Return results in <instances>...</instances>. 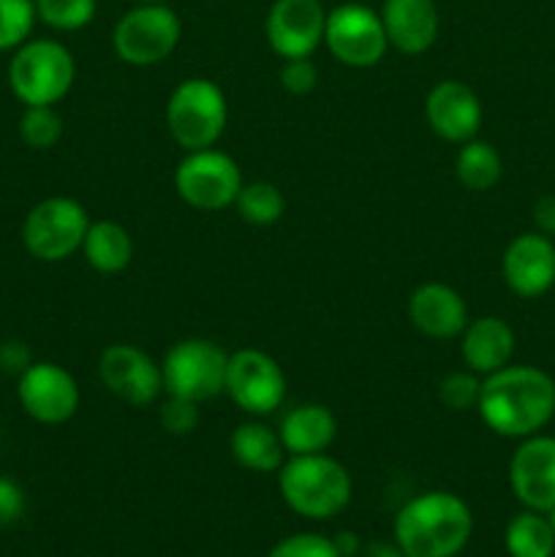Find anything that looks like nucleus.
<instances>
[{
	"mask_svg": "<svg viewBox=\"0 0 555 557\" xmlns=\"http://www.w3.org/2000/svg\"><path fill=\"white\" fill-rule=\"evenodd\" d=\"M479 417L501 438L536 435L555 417V381L533 364H506L482 379Z\"/></svg>",
	"mask_w": 555,
	"mask_h": 557,
	"instance_id": "obj_1",
	"label": "nucleus"
},
{
	"mask_svg": "<svg viewBox=\"0 0 555 557\" xmlns=\"http://www.w3.org/2000/svg\"><path fill=\"white\" fill-rule=\"evenodd\" d=\"M471 536V506L446 490L417 495L395 517V544L406 557H457Z\"/></svg>",
	"mask_w": 555,
	"mask_h": 557,
	"instance_id": "obj_2",
	"label": "nucleus"
},
{
	"mask_svg": "<svg viewBox=\"0 0 555 557\" xmlns=\"http://www.w3.org/2000/svg\"><path fill=\"white\" fill-rule=\"evenodd\" d=\"M278 487L294 515L305 520H332L351 500V476L346 468L321 455H292L278 471Z\"/></svg>",
	"mask_w": 555,
	"mask_h": 557,
	"instance_id": "obj_3",
	"label": "nucleus"
},
{
	"mask_svg": "<svg viewBox=\"0 0 555 557\" xmlns=\"http://www.w3.org/2000/svg\"><path fill=\"white\" fill-rule=\"evenodd\" d=\"M229 120V103L221 87L205 76L180 82L166 101V128L185 152L215 147Z\"/></svg>",
	"mask_w": 555,
	"mask_h": 557,
	"instance_id": "obj_4",
	"label": "nucleus"
},
{
	"mask_svg": "<svg viewBox=\"0 0 555 557\" xmlns=\"http://www.w3.org/2000/svg\"><path fill=\"white\" fill-rule=\"evenodd\" d=\"M76 79V63L69 49L52 38H36L16 47L9 65L14 96L25 107H54L69 96Z\"/></svg>",
	"mask_w": 555,
	"mask_h": 557,
	"instance_id": "obj_5",
	"label": "nucleus"
},
{
	"mask_svg": "<svg viewBox=\"0 0 555 557\" xmlns=\"http://www.w3.org/2000/svg\"><path fill=\"white\" fill-rule=\"evenodd\" d=\"M229 354L205 337L174 343L161 362L163 392L190 403H205L226 389Z\"/></svg>",
	"mask_w": 555,
	"mask_h": 557,
	"instance_id": "obj_6",
	"label": "nucleus"
},
{
	"mask_svg": "<svg viewBox=\"0 0 555 557\" xmlns=\"http://www.w3.org/2000/svg\"><path fill=\"white\" fill-rule=\"evenodd\" d=\"M183 25L163 3H141L125 11L112 30V47L123 63L147 69L158 65L177 49Z\"/></svg>",
	"mask_w": 555,
	"mask_h": 557,
	"instance_id": "obj_7",
	"label": "nucleus"
},
{
	"mask_svg": "<svg viewBox=\"0 0 555 557\" xmlns=\"http://www.w3.org/2000/svg\"><path fill=\"white\" fill-rule=\"evenodd\" d=\"M87 228L90 218L79 201L69 196H49L27 212L22 239L38 261H65L82 250Z\"/></svg>",
	"mask_w": 555,
	"mask_h": 557,
	"instance_id": "obj_8",
	"label": "nucleus"
},
{
	"mask_svg": "<svg viewBox=\"0 0 555 557\" xmlns=\"http://www.w3.org/2000/svg\"><path fill=\"white\" fill-rule=\"evenodd\" d=\"M174 188L180 199L201 212L226 210L237 201L243 188V172L237 161L226 152L207 147V150L185 152L174 172Z\"/></svg>",
	"mask_w": 555,
	"mask_h": 557,
	"instance_id": "obj_9",
	"label": "nucleus"
},
{
	"mask_svg": "<svg viewBox=\"0 0 555 557\" xmlns=\"http://www.w3.org/2000/svg\"><path fill=\"white\" fill-rule=\"evenodd\" d=\"M324 44L332 58L348 69H373L390 47L381 14L362 3H343L326 11Z\"/></svg>",
	"mask_w": 555,
	"mask_h": 557,
	"instance_id": "obj_10",
	"label": "nucleus"
},
{
	"mask_svg": "<svg viewBox=\"0 0 555 557\" xmlns=\"http://www.w3.org/2000/svg\"><path fill=\"white\" fill-rule=\"evenodd\" d=\"M226 392L248 417H270L283 406L286 375L270 354L259 348H239L229 354Z\"/></svg>",
	"mask_w": 555,
	"mask_h": 557,
	"instance_id": "obj_11",
	"label": "nucleus"
},
{
	"mask_svg": "<svg viewBox=\"0 0 555 557\" xmlns=\"http://www.w3.org/2000/svg\"><path fill=\"white\" fill-rule=\"evenodd\" d=\"M98 375L118 400L134 408L156 403L163 392L161 364L131 343H112L98 359Z\"/></svg>",
	"mask_w": 555,
	"mask_h": 557,
	"instance_id": "obj_12",
	"label": "nucleus"
},
{
	"mask_svg": "<svg viewBox=\"0 0 555 557\" xmlns=\"http://www.w3.org/2000/svg\"><path fill=\"white\" fill-rule=\"evenodd\" d=\"M16 395L27 417L41 424L69 422L79 411L82 400L74 375L54 362H33L20 375Z\"/></svg>",
	"mask_w": 555,
	"mask_h": 557,
	"instance_id": "obj_13",
	"label": "nucleus"
},
{
	"mask_svg": "<svg viewBox=\"0 0 555 557\" xmlns=\"http://www.w3.org/2000/svg\"><path fill=\"white\" fill-rule=\"evenodd\" d=\"M324 27L321 0H275L267 14V41L283 60L310 58L324 41Z\"/></svg>",
	"mask_w": 555,
	"mask_h": 557,
	"instance_id": "obj_14",
	"label": "nucleus"
},
{
	"mask_svg": "<svg viewBox=\"0 0 555 557\" xmlns=\"http://www.w3.org/2000/svg\"><path fill=\"white\" fill-rule=\"evenodd\" d=\"M509 487L526 509L547 515L555 509V438L528 435L509 460Z\"/></svg>",
	"mask_w": 555,
	"mask_h": 557,
	"instance_id": "obj_15",
	"label": "nucleus"
},
{
	"mask_svg": "<svg viewBox=\"0 0 555 557\" xmlns=\"http://www.w3.org/2000/svg\"><path fill=\"white\" fill-rule=\"evenodd\" d=\"M501 272L511 294L539 299L555 286V243L539 232L517 234L504 250Z\"/></svg>",
	"mask_w": 555,
	"mask_h": 557,
	"instance_id": "obj_16",
	"label": "nucleus"
},
{
	"mask_svg": "<svg viewBox=\"0 0 555 557\" xmlns=\"http://www.w3.org/2000/svg\"><path fill=\"white\" fill-rule=\"evenodd\" d=\"M424 120L435 136L462 145L482 128V101L466 82L444 79L424 98Z\"/></svg>",
	"mask_w": 555,
	"mask_h": 557,
	"instance_id": "obj_17",
	"label": "nucleus"
},
{
	"mask_svg": "<svg viewBox=\"0 0 555 557\" xmlns=\"http://www.w3.org/2000/svg\"><path fill=\"white\" fill-rule=\"evenodd\" d=\"M408 319L422 335L449 341L468 324L466 299L446 283H422L408 299Z\"/></svg>",
	"mask_w": 555,
	"mask_h": 557,
	"instance_id": "obj_18",
	"label": "nucleus"
},
{
	"mask_svg": "<svg viewBox=\"0 0 555 557\" xmlns=\"http://www.w3.org/2000/svg\"><path fill=\"white\" fill-rule=\"evenodd\" d=\"M386 41L403 54H422L439 38L435 0H384L381 5Z\"/></svg>",
	"mask_w": 555,
	"mask_h": 557,
	"instance_id": "obj_19",
	"label": "nucleus"
},
{
	"mask_svg": "<svg viewBox=\"0 0 555 557\" xmlns=\"http://www.w3.org/2000/svg\"><path fill=\"white\" fill-rule=\"evenodd\" d=\"M515 330L498 315H479V319L468 321L466 330H462V362L471 373L482 375V379L506 368L515 357Z\"/></svg>",
	"mask_w": 555,
	"mask_h": 557,
	"instance_id": "obj_20",
	"label": "nucleus"
},
{
	"mask_svg": "<svg viewBox=\"0 0 555 557\" xmlns=\"http://www.w3.org/2000/svg\"><path fill=\"white\" fill-rule=\"evenodd\" d=\"M286 455H321L332 446L337 435V422L332 411L319 403H303L283 413L278 424Z\"/></svg>",
	"mask_w": 555,
	"mask_h": 557,
	"instance_id": "obj_21",
	"label": "nucleus"
},
{
	"mask_svg": "<svg viewBox=\"0 0 555 557\" xmlns=\"http://www.w3.org/2000/svg\"><path fill=\"white\" fill-rule=\"evenodd\" d=\"M229 449L239 466L254 473H275L286 462V449H283L278 430L267 428L264 422H256V419L234 428Z\"/></svg>",
	"mask_w": 555,
	"mask_h": 557,
	"instance_id": "obj_22",
	"label": "nucleus"
},
{
	"mask_svg": "<svg viewBox=\"0 0 555 557\" xmlns=\"http://www.w3.org/2000/svg\"><path fill=\"white\" fill-rule=\"evenodd\" d=\"M82 253L96 272L118 275L134 259V239H131L128 228L120 226L118 221H96L87 228Z\"/></svg>",
	"mask_w": 555,
	"mask_h": 557,
	"instance_id": "obj_23",
	"label": "nucleus"
},
{
	"mask_svg": "<svg viewBox=\"0 0 555 557\" xmlns=\"http://www.w3.org/2000/svg\"><path fill=\"white\" fill-rule=\"evenodd\" d=\"M455 174L462 188L473 190V194H484L501 180L504 161H501V152L490 141L473 136V139L462 141L460 150H457Z\"/></svg>",
	"mask_w": 555,
	"mask_h": 557,
	"instance_id": "obj_24",
	"label": "nucleus"
},
{
	"mask_svg": "<svg viewBox=\"0 0 555 557\" xmlns=\"http://www.w3.org/2000/svg\"><path fill=\"white\" fill-rule=\"evenodd\" d=\"M504 547L509 557H553L555 531L550 525V517L542 511L522 509L506 525Z\"/></svg>",
	"mask_w": 555,
	"mask_h": 557,
	"instance_id": "obj_25",
	"label": "nucleus"
},
{
	"mask_svg": "<svg viewBox=\"0 0 555 557\" xmlns=\"http://www.w3.org/2000/svg\"><path fill=\"white\" fill-rule=\"evenodd\" d=\"M234 207H237L239 218L250 226H272L286 212V199H283L278 185L256 180V183H243Z\"/></svg>",
	"mask_w": 555,
	"mask_h": 557,
	"instance_id": "obj_26",
	"label": "nucleus"
},
{
	"mask_svg": "<svg viewBox=\"0 0 555 557\" xmlns=\"http://www.w3.org/2000/svg\"><path fill=\"white\" fill-rule=\"evenodd\" d=\"M20 136L33 150H49L63 136V117L54 107H25L20 120Z\"/></svg>",
	"mask_w": 555,
	"mask_h": 557,
	"instance_id": "obj_27",
	"label": "nucleus"
},
{
	"mask_svg": "<svg viewBox=\"0 0 555 557\" xmlns=\"http://www.w3.org/2000/svg\"><path fill=\"white\" fill-rule=\"evenodd\" d=\"M36 20V0H0V52L22 47Z\"/></svg>",
	"mask_w": 555,
	"mask_h": 557,
	"instance_id": "obj_28",
	"label": "nucleus"
},
{
	"mask_svg": "<svg viewBox=\"0 0 555 557\" xmlns=\"http://www.w3.org/2000/svg\"><path fill=\"white\" fill-rule=\"evenodd\" d=\"M36 14L54 30H79L96 16V0H36Z\"/></svg>",
	"mask_w": 555,
	"mask_h": 557,
	"instance_id": "obj_29",
	"label": "nucleus"
},
{
	"mask_svg": "<svg viewBox=\"0 0 555 557\" xmlns=\"http://www.w3.org/2000/svg\"><path fill=\"white\" fill-rule=\"evenodd\" d=\"M479 395H482V379L471 370H457V373L444 375L439 384V397L444 408L457 413L477 411Z\"/></svg>",
	"mask_w": 555,
	"mask_h": 557,
	"instance_id": "obj_30",
	"label": "nucleus"
},
{
	"mask_svg": "<svg viewBox=\"0 0 555 557\" xmlns=\"http://www.w3.org/2000/svg\"><path fill=\"white\" fill-rule=\"evenodd\" d=\"M267 557H343L335 542L321 533H294L278 542Z\"/></svg>",
	"mask_w": 555,
	"mask_h": 557,
	"instance_id": "obj_31",
	"label": "nucleus"
},
{
	"mask_svg": "<svg viewBox=\"0 0 555 557\" xmlns=\"http://www.w3.org/2000/svg\"><path fill=\"white\" fill-rule=\"evenodd\" d=\"M158 419L161 428L172 435H188L199 428V406L183 397L166 395V400L158 408Z\"/></svg>",
	"mask_w": 555,
	"mask_h": 557,
	"instance_id": "obj_32",
	"label": "nucleus"
},
{
	"mask_svg": "<svg viewBox=\"0 0 555 557\" xmlns=\"http://www.w3.org/2000/svg\"><path fill=\"white\" fill-rule=\"evenodd\" d=\"M281 85L292 96H308L319 85V69L310 58L283 60L281 65Z\"/></svg>",
	"mask_w": 555,
	"mask_h": 557,
	"instance_id": "obj_33",
	"label": "nucleus"
},
{
	"mask_svg": "<svg viewBox=\"0 0 555 557\" xmlns=\"http://www.w3.org/2000/svg\"><path fill=\"white\" fill-rule=\"evenodd\" d=\"M25 515V493L14 479L0 476V528L14 525Z\"/></svg>",
	"mask_w": 555,
	"mask_h": 557,
	"instance_id": "obj_34",
	"label": "nucleus"
},
{
	"mask_svg": "<svg viewBox=\"0 0 555 557\" xmlns=\"http://www.w3.org/2000/svg\"><path fill=\"white\" fill-rule=\"evenodd\" d=\"M30 364V351H27L20 341H9L0 346V368H3L5 373L22 375Z\"/></svg>",
	"mask_w": 555,
	"mask_h": 557,
	"instance_id": "obj_35",
	"label": "nucleus"
},
{
	"mask_svg": "<svg viewBox=\"0 0 555 557\" xmlns=\"http://www.w3.org/2000/svg\"><path fill=\"white\" fill-rule=\"evenodd\" d=\"M533 226H536L539 234L555 239V194L542 196L533 205Z\"/></svg>",
	"mask_w": 555,
	"mask_h": 557,
	"instance_id": "obj_36",
	"label": "nucleus"
},
{
	"mask_svg": "<svg viewBox=\"0 0 555 557\" xmlns=\"http://www.w3.org/2000/svg\"><path fill=\"white\" fill-rule=\"evenodd\" d=\"M332 542H335L337 553H341L343 557H354L362 553V542H359L357 533L351 531H341L337 536H332Z\"/></svg>",
	"mask_w": 555,
	"mask_h": 557,
	"instance_id": "obj_37",
	"label": "nucleus"
},
{
	"mask_svg": "<svg viewBox=\"0 0 555 557\" xmlns=\"http://www.w3.org/2000/svg\"><path fill=\"white\" fill-rule=\"evenodd\" d=\"M365 557H406L403 549L397 544H386V542H373L365 547Z\"/></svg>",
	"mask_w": 555,
	"mask_h": 557,
	"instance_id": "obj_38",
	"label": "nucleus"
},
{
	"mask_svg": "<svg viewBox=\"0 0 555 557\" xmlns=\"http://www.w3.org/2000/svg\"><path fill=\"white\" fill-rule=\"evenodd\" d=\"M547 517H550V525H553V531H555V509H550Z\"/></svg>",
	"mask_w": 555,
	"mask_h": 557,
	"instance_id": "obj_39",
	"label": "nucleus"
},
{
	"mask_svg": "<svg viewBox=\"0 0 555 557\" xmlns=\"http://www.w3.org/2000/svg\"><path fill=\"white\" fill-rule=\"evenodd\" d=\"M139 3H163V0H139Z\"/></svg>",
	"mask_w": 555,
	"mask_h": 557,
	"instance_id": "obj_40",
	"label": "nucleus"
}]
</instances>
